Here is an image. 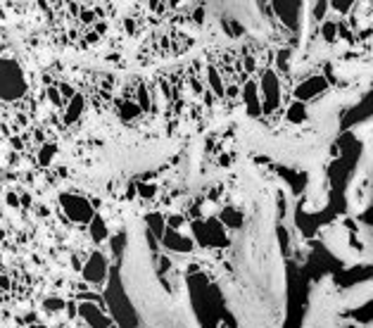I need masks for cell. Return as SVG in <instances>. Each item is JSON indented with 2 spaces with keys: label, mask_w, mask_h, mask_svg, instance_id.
Returning <instances> with one entry per match:
<instances>
[{
  "label": "cell",
  "mask_w": 373,
  "mask_h": 328,
  "mask_svg": "<svg viewBox=\"0 0 373 328\" xmlns=\"http://www.w3.org/2000/svg\"><path fill=\"white\" fill-rule=\"evenodd\" d=\"M26 93L24 71L14 60L0 57V100H19Z\"/></svg>",
  "instance_id": "1"
},
{
  "label": "cell",
  "mask_w": 373,
  "mask_h": 328,
  "mask_svg": "<svg viewBox=\"0 0 373 328\" xmlns=\"http://www.w3.org/2000/svg\"><path fill=\"white\" fill-rule=\"evenodd\" d=\"M259 100H262V114H269V112H276L278 105H281V81H278V74L274 69H266L262 74V81H259Z\"/></svg>",
  "instance_id": "2"
},
{
  "label": "cell",
  "mask_w": 373,
  "mask_h": 328,
  "mask_svg": "<svg viewBox=\"0 0 373 328\" xmlns=\"http://www.w3.org/2000/svg\"><path fill=\"white\" fill-rule=\"evenodd\" d=\"M59 205L64 209V214L71 221H76V224H88L90 219L95 217L93 205L83 195H76V193H62L59 195Z\"/></svg>",
  "instance_id": "3"
},
{
  "label": "cell",
  "mask_w": 373,
  "mask_h": 328,
  "mask_svg": "<svg viewBox=\"0 0 373 328\" xmlns=\"http://www.w3.org/2000/svg\"><path fill=\"white\" fill-rule=\"evenodd\" d=\"M81 276H83L86 283H93V286L105 283V279H107V257L102 252H90V257L83 264Z\"/></svg>",
  "instance_id": "4"
},
{
  "label": "cell",
  "mask_w": 373,
  "mask_h": 328,
  "mask_svg": "<svg viewBox=\"0 0 373 328\" xmlns=\"http://www.w3.org/2000/svg\"><path fill=\"white\" fill-rule=\"evenodd\" d=\"M79 314L81 319L88 324V328H114V321L100 309V305L95 302H81L79 307Z\"/></svg>",
  "instance_id": "5"
},
{
  "label": "cell",
  "mask_w": 373,
  "mask_h": 328,
  "mask_svg": "<svg viewBox=\"0 0 373 328\" xmlns=\"http://www.w3.org/2000/svg\"><path fill=\"white\" fill-rule=\"evenodd\" d=\"M326 88H328V81H326L324 76H309V79H305L297 88H295V98H297V102L305 105L307 100L319 98Z\"/></svg>",
  "instance_id": "6"
},
{
  "label": "cell",
  "mask_w": 373,
  "mask_h": 328,
  "mask_svg": "<svg viewBox=\"0 0 373 328\" xmlns=\"http://www.w3.org/2000/svg\"><path fill=\"white\" fill-rule=\"evenodd\" d=\"M162 243L167 250H176V252H190L193 250V240L181 236L176 229H164V236H162Z\"/></svg>",
  "instance_id": "7"
},
{
  "label": "cell",
  "mask_w": 373,
  "mask_h": 328,
  "mask_svg": "<svg viewBox=\"0 0 373 328\" xmlns=\"http://www.w3.org/2000/svg\"><path fill=\"white\" fill-rule=\"evenodd\" d=\"M243 102L252 117H262V100H259V88L255 81H245L243 86Z\"/></svg>",
  "instance_id": "8"
},
{
  "label": "cell",
  "mask_w": 373,
  "mask_h": 328,
  "mask_svg": "<svg viewBox=\"0 0 373 328\" xmlns=\"http://www.w3.org/2000/svg\"><path fill=\"white\" fill-rule=\"evenodd\" d=\"M205 229H207V238H209V245H228V238L224 229H221V221H214V219H207L205 221Z\"/></svg>",
  "instance_id": "9"
},
{
  "label": "cell",
  "mask_w": 373,
  "mask_h": 328,
  "mask_svg": "<svg viewBox=\"0 0 373 328\" xmlns=\"http://www.w3.org/2000/svg\"><path fill=\"white\" fill-rule=\"evenodd\" d=\"M83 107H86V100H83V95H74L71 100H67V112H64V121L67 124H74V121L81 117V112H83Z\"/></svg>",
  "instance_id": "10"
},
{
  "label": "cell",
  "mask_w": 373,
  "mask_h": 328,
  "mask_svg": "<svg viewBox=\"0 0 373 328\" xmlns=\"http://www.w3.org/2000/svg\"><path fill=\"white\" fill-rule=\"evenodd\" d=\"M90 226V238L95 240V243H102V240L109 238V231H107V224H105V219L100 217V214H95V217L88 221Z\"/></svg>",
  "instance_id": "11"
},
{
  "label": "cell",
  "mask_w": 373,
  "mask_h": 328,
  "mask_svg": "<svg viewBox=\"0 0 373 328\" xmlns=\"http://www.w3.org/2000/svg\"><path fill=\"white\" fill-rule=\"evenodd\" d=\"M207 81H209V88L216 93V98H224L226 95V86H224V81H221V74L216 71V67H207Z\"/></svg>",
  "instance_id": "12"
},
{
  "label": "cell",
  "mask_w": 373,
  "mask_h": 328,
  "mask_svg": "<svg viewBox=\"0 0 373 328\" xmlns=\"http://www.w3.org/2000/svg\"><path fill=\"white\" fill-rule=\"evenodd\" d=\"M221 224H226L228 229H240L243 226V214L233 207H226L221 212Z\"/></svg>",
  "instance_id": "13"
},
{
  "label": "cell",
  "mask_w": 373,
  "mask_h": 328,
  "mask_svg": "<svg viewBox=\"0 0 373 328\" xmlns=\"http://www.w3.org/2000/svg\"><path fill=\"white\" fill-rule=\"evenodd\" d=\"M145 221H147V226H150V231H152L157 238H162V236H164L167 221H164V217H162V214H157V212H155V214H147Z\"/></svg>",
  "instance_id": "14"
},
{
  "label": "cell",
  "mask_w": 373,
  "mask_h": 328,
  "mask_svg": "<svg viewBox=\"0 0 373 328\" xmlns=\"http://www.w3.org/2000/svg\"><path fill=\"white\" fill-rule=\"evenodd\" d=\"M138 109H140V112H147V109H150V93H147V86L145 83H138Z\"/></svg>",
  "instance_id": "15"
},
{
  "label": "cell",
  "mask_w": 373,
  "mask_h": 328,
  "mask_svg": "<svg viewBox=\"0 0 373 328\" xmlns=\"http://www.w3.org/2000/svg\"><path fill=\"white\" fill-rule=\"evenodd\" d=\"M321 36H324L328 43H335V38H338V24L326 19L324 24H321Z\"/></svg>",
  "instance_id": "16"
},
{
  "label": "cell",
  "mask_w": 373,
  "mask_h": 328,
  "mask_svg": "<svg viewBox=\"0 0 373 328\" xmlns=\"http://www.w3.org/2000/svg\"><path fill=\"white\" fill-rule=\"evenodd\" d=\"M55 145H50V143H45L43 148H40V152H38V164H43V167H48L50 162H52V157H55Z\"/></svg>",
  "instance_id": "17"
},
{
  "label": "cell",
  "mask_w": 373,
  "mask_h": 328,
  "mask_svg": "<svg viewBox=\"0 0 373 328\" xmlns=\"http://www.w3.org/2000/svg\"><path fill=\"white\" fill-rule=\"evenodd\" d=\"M138 114H140V109H138L136 102L126 100V102L121 105V119H136Z\"/></svg>",
  "instance_id": "18"
},
{
  "label": "cell",
  "mask_w": 373,
  "mask_h": 328,
  "mask_svg": "<svg viewBox=\"0 0 373 328\" xmlns=\"http://www.w3.org/2000/svg\"><path fill=\"white\" fill-rule=\"evenodd\" d=\"M67 307V302L62 298H45L43 300V309L45 312H59V309H64Z\"/></svg>",
  "instance_id": "19"
},
{
  "label": "cell",
  "mask_w": 373,
  "mask_h": 328,
  "mask_svg": "<svg viewBox=\"0 0 373 328\" xmlns=\"http://www.w3.org/2000/svg\"><path fill=\"white\" fill-rule=\"evenodd\" d=\"M288 119H293V121H302V119H307L305 105H302V102H295L293 107L288 109Z\"/></svg>",
  "instance_id": "20"
},
{
  "label": "cell",
  "mask_w": 373,
  "mask_h": 328,
  "mask_svg": "<svg viewBox=\"0 0 373 328\" xmlns=\"http://www.w3.org/2000/svg\"><path fill=\"white\" fill-rule=\"evenodd\" d=\"M48 98H50V102H52L55 107H62V105H64V98L59 95V90L55 88V86H50V88H48Z\"/></svg>",
  "instance_id": "21"
},
{
  "label": "cell",
  "mask_w": 373,
  "mask_h": 328,
  "mask_svg": "<svg viewBox=\"0 0 373 328\" xmlns=\"http://www.w3.org/2000/svg\"><path fill=\"white\" fill-rule=\"evenodd\" d=\"M57 90H59V95L64 98V102H67V100H71V98H74V95H76V90L71 88L69 83H59V86H57Z\"/></svg>",
  "instance_id": "22"
},
{
  "label": "cell",
  "mask_w": 373,
  "mask_h": 328,
  "mask_svg": "<svg viewBox=\"0 0 373 328\" xmlns=\"http://www.w3.org/2000/svg\"><path fill=\"white\" fill-rule=\"evenodd\" d=\"M138 193H140L143 198H155L157 188H155V186H150V183H138Z\"/></svg>",
  "instance_id": "23"
},
{
  "label": "cell",
  "mask_w": 373,
  "mask_h": 328,
  "mask_svg": "<svg viewBox=\"0 0 373 328\" xmlns=\"http://www.w3.org/2000/svg\"><path fill=\"white\" fill-rule=\"evenodd\" d=\"M338 12H350V7H352V2H343V0H335V2H331Z\"/></svg>",
  "instance_id": "24"
},
{
  "label": "cell",
  "mask_w": 373,
  "mask_h": 328,
  "mask_svg": "<svg viewBox=\"0 0 373 328\" xmlns=\"http://www.w3.org/2000/svg\"><path fill=\"white\" fill-rule=\"evenodd\" d=\"M5 202H7L10 207H19V198H17V193H7V195H5Z\"/></svg>",
  "instance_id": "25"
},
{
  "label": "cell",
  "mask_w": 373,
  "mask_h": 328,
  "mask_svg": "<svg viewBox=\"0 0 373 328\" xmlns=\"http://www.w3.org/2000/svg\"><path fill=\"white\" fill-rule=\"evenodd\" d=\"M328 10V2H316V7H314V14L316 17H319V19H321V17H324V12Z\"/></svg>",
  "instance_id": "26"
},
{
  "label": "cell",
  "mask_w": 373,
  "mask_h": 328,
  "mask_svg": "<svg viewBox=\"0 0 373 328\" xmlns=\"http://www.w3.org/2000/svg\"><path fill=\"white\" fill-rule=\"evenodd\" d=\"M190 86H193V90H195V93H202V83H200V79H197V76H193V79H190Z\"/></svg>",
  "instance_id": "27"
},
{
  "label": "cell",
  "mask_w": 373,
  "mask_h": 328,
  "mask_svg": "<svg viewBox=\"0 0 373 328\" xmlns=\"http://www.w3.org/2000/svg\"><path fill=\"white\" fill-rule=\"evenodd\" d=\"M31 202H33V200H31L29 193H24V195L19 198V205H21V207H31Z\"/></svg>",
  "instance_id": "28"
},
{
  "label": "cell",
  "mask_w": 373,
  "mask_h": 328,
  "mask_svg": "<svg viewBox=\"0 0 373 328\" xmlns=\"http://www.w3.org/2000/svg\"><path fill=\"white\" fill-rule=\"evenodd\" d=\"M181 224H183V219H181V217H171V219H169V229H178Z\"/></svg>",
  "instance_id": "29"
},
{
  "label": "cell",
  "mask_w": 373,
  "mask_h": 328,
  "mask_svg": "<svg viewBox=\"0 0 373 328\" xmlns=\"http://www.w3.org/2000/svg\"><path fill=\"white\" fill-rule=\"evenodd\" d=\"M0 288L10 290V279H7V276H2V274H0Z\"/></svg>",
  "instance_id": "30"
},
{
  "label": "cell",
  "mask_w": 373,
  "mask_h": 328,
  "mask_svg": "<svg viewBox=\"0 0 373 328\" xmlns=\"http://www.w3.org/2000/svg\"><path fill=\"white\" fill-rule=\"evenodd\" d=\"M245 67H247V71H255V69H257L255 57H247V60H245Z\"/></svg>",
  "instance_id": "31"
},
{
  "label": "cell",
  "mask_w": 373,
  "mask_h": 328,
  "mask_svg": "<svg viewBox=\"0 0 373 328\" xmlns=\"http://www.w3.org/2000/svg\"><path fill=\"white\" fill-rule=\"evenodd\" d=\"M29 328H48V326H43V324H31Z\"/></svg>",
  "instance_id": "32"
},
{
  "label": "cell",
  "mask_w": 373,
  "mask_h": 328,
  "mask_svg": "<svg viewBox=\"0 0 373 328\" xmlns=\"http://www.w3.org/2000/svg\"><path fill=\"white\" fill-rule=\"evenodd\" d=\"M347 328H354V326H347Z\"/></svg>",
  "instance_id": "33"
}]
</instances>
